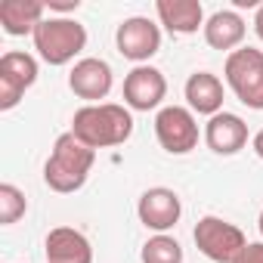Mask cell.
Masks as SVG:
<instances>
[{
    "label": "cell",
    "mask_w": 263,
    "mask_h": 263,
    "mask_svg": "<svg viewBox=\"0 0 263 263\" xmlns=\"http://www.w3.org/2000/svg\"><path fill=\"white\" fill-rule=\"evenodd\" d=\"M186 102L198 115H220L223 111V81L211 71H195L186 81Z\"/></svg>",
    "instance_id": "17"
},
{
    "label": "cell",
    "mask_w": 263,
    "mask_h": 263,
    "mask_svg": "<svg viewBox=\"0 0 263 263\" xmlns=\"http://www.w3.org/2000/svg\"><path fill=\"white\" fill-rule=\"evenodd\" d=\"M115 44H118V53L137 65H146L158 50H161V28L146 19V16H130L118 25L115 31Z\"/></svg>",
    "instance_id": "8"
},
{
    "label": "cell",
    "mask_w": 263,
    "mask_h": 263,
    "mask_svg": "<svg viewBox=\"0 0 263 263\" xmlns=\"http://www.w3.org/2000/svg\"><path fill=\"white\" fill-rule=\"evenodd\" d=\"M44 0H0V25L13 37L34 34V28L44 22Z\"/></svg>",
    "instance_id": "16"
},
{
    "label": "cell",
    "mask_w": 263,
    "mask_h": 263,
    "mask_svg": "<svg viewBox=\"0 0 263 263\" xmlns=\"http://www.w3.org/2000/svg\"><path fill=\"white\" fill-rule=\"evenodd\" d=\"M257 226H260V235H263V211H260V220H257Z\"/></svg>",
    "instance_id": "24"
},
{
    "label": "cell",
    "mask_w": 263,
    "mask_h": 263,
    "mask_svg": "<svg viewBox=\"0 0 263 263\" xmlns=\"http://www.w3.org/2000/svg\"><path fill=\"white\" fill-rule=\"evenodd\" d=\"M111 65L105 59H96V56H87L81 62H74L71 74H68V87L78 99H87L90 105H99V99H105L111 93Z\"/></svg>",
    "instance_id": "11"
},
{
    "label": "cell",
    "mask_w": 263,
    "mask_h": 263,
    "mask_svg": "<svg viewBox=\"0 0 263 263\" xmlns=\"http://www.w3.org/2000/svg\"><path fill=\"white\" fill-rule=\"evenodd\" d=\"M192 238H195V248L214 263H235L238 254L248 248L245 232L223 217H201L192 229Z\"/></svg>",
    "instance_id": "5"
},
{
    "label": "cell",
    "mask_w": 263,
    "mask_h": 263,
    "mask_svg": "<svg viewBox=\"0 0 263 263\" xmlns=\"http://www.w3.org/2000/svg\"><path fill=\"white\" fill-rule=\"evenodd\" d=\"M204 143L214 155H235L248 146V124L232 111H220L204 124Z\"/></svg>",
    "instance_id": "12"
},
{
    "label": "cell",
    "mask_w": 263,
    "mask_h": 263,
    "mask_svg": "<svg viewBox=\"0 0 263 263\" xmlns=\"http://www.w3.org/2000/svg\"><path fill=\"white\" fill-rule=\"evenodd\" d=\"M71 134L90 149L124 146L134 137V115H130V108L115 105V102L84 105L71 118Z\"/></svg>",
    "instance_id": "1"
},
{
    "label": "cell",
    "mask_w": 263,
    "mask_h": 263,
    "mask_svg": "<svg viewBox=\"0 0 263 263\" xmlns=\"http://www.w3.org/2000/svg\"><path fill=\"white\" fill-rule=\"evenodd\" d=\"M223 74H226V84L232 87V93L238 96V102L263 111V50L238 47L235 53L226 56Z\"/></svg>",
    "instance_id": "4"
},
{
    "label": "cell",
    "mask_w": 263,
    "mask_h": 263,
    "mask_svg": "<svg viewBox=\"0 0 263 263\" xmlns=\"http://www.w3.org/2000/svg\"><path fill=\"white\" fill-rule=\"evenodd\" d=\"M143 263H183V248L171 235H152L143 245Z\"/></svg>",
    "instance_id": "18"
},
{
    "label": "cell",
    "mask_w": 263,
    "mask_h": 263,
    "mask_svg": "<svg viewBox=\"0 0 263 263\" xmlns=\"http://www.w3.org/2000/svg\"><path fill=\"white\" fill-rule=\"evenodd\" d=\"M34 50L47 65H68L87 47V28L68 16H50L34 28Z\"/></svg>",
    "instance_id": "3"
},
{
    "label": "cell",
    "mask_w": 263,
    "mask_h": 263,
    "mask_svg": "<svg viewBox=\"0 0 263 263\" xmlns=\"http://www.w3.org/2000/svg\"><path fill=\"white\" fill-rule=\"evenodd\" d=\"M47 10H56V13H71L81 7V0H44Z\"/></svg>",
    "instance_id": "21"
},
{
    "label": "cell",
    "mask_w": 263,
    "mask_h": 263,
    "mask_svg": "<svg viewBox=\"0 0 263 263\" xmlns=\"http://www.w3.org/2000/svg\"><path fill=\"white\" fill-rule=\"evenodd\" d=\"M93 161H96V149L84 146L68 130L53 143V152L44 164V183L59 195H71L87 183Z\"/></svg>",
    "instance_id": "2"
},
{
    "label": "cell",
    "mask_w": 263,
    "mask_h": 263,
    "mask_svg": "<svg viewBox=\"0 0 263 263\" xmlns=\"http://www.w3.org/2000/svg\"><path fill=\"white\" fill-rule=\"evenodd\" d=\"M248 34V25L245 19L235 13V10H217L208 22H204V41L208 47L214 50H226V53H235L241 47Z\"/></svg>",
    "instance_id": "15"
},
{
    "label": "cell",
    "mask_w": 263,
    "mask_h": 263,
    "mask_svg": "<svg viewBox=\"0 0 263 263\" xmlns=\"http://www.w3.org/2000/svg\"><path fill=\"white\" fill-rule=\"evenodd\" d=\"M155 137L167 155H189L198 146V121L192 108L164 105L155 115Z\"/></svg>",
    "instance_id": "6"
},
{
    "label": "cell",
    "mask_w": 263,
    "mask_h": 263,
    "mask_svg": "<svg viewBox=\"0 0 263 263\" xmlns=\"http://www.w3.org/2000/svg\"><path fill=\"white\" fill-rule=\"evenodd\" d=\"M235 263H263V241H248V248L238 254Z\"/></svg>",
    "instance_id": "20"
},
{
    "label": "cell",
    "mask_w": 263,
    "mask_h": 263,
    "mask_svg": "<svg viewBox=\"0 0 263 263\" xmlns=\"http://www.w3.org/2000/svg\"><path fill=\"white\" fill-rule=\"evenodd\" d=\"M137 214H140V223L158 235H167V229H174L180 223V214H183V201L174 189L167 186H152L140 195V204H137Z\"/></svg>",
    "instance_id": "9"
},
{
    "label": "cell",
    "mask_w": 263,
    "mask_h": 263,
    "mask_svg": "<svg viewBox=\"0 0 263 263\" xmlns=\"http://www.w3.org/2000/svg\"><path fill=\"white\" fill-rule=\"evenodd\" d=\"M155 13L171 34H195L204 28V10L198 0H158Z\"/></svg>",
    "instance_id": "14"
},
{
    "label": "cell",
    "mask_w": 263,
    "mask_h": 263,
    "mask_svg": "<svg viewBox=\"0 0 263 263\" xmlns=\"http://www.w3.org/2000/svg\"><path fill=\"white\" fill-rule=\"evenodd\" d=\"M254 31H257V37L263 41V4H260L257 13H254Z\"/></svg>",
    "instance_id": "23"
},
{
    "label": "cell",
    "mask_w": 263,
    "mask_h": 263,
    "mask_svg": "<svg viewBox=\"0 0 263 263\" xmlns=\"http://www.w3.org/2000/svg\"><path fill=\"white\" fill-rule=\"evenodd\" d=\"M167 96V78L155 65H137L124 78V105L134 111H152Z\"/></svg>",
    "instance_id": "10"
},
{
    "label": "cell",
    "mask_w": 263,
    "mask_h": 263,
    "mask_svg": "<svg viewBox=\"0 0 263 263\" xmlns=\"http://www.w3.org/2000/svg\"><path fill=\"white\" fill-rule=\"evenodd\" d=\"M44 251H47V263H93V248L87 235L71 226L50 229Z\"/></svg>",
    "instance_id": "13"
},
{
    "label": "cell",
    "mask_w": 263,
    "mask_h": 263,
    "mask_svg": "<svg viewBox=\"0 0 263 263\" xmlns=\"http://www.w3.org/2000/svg\"><path fill=\"white\" fill-rule=\"evenodd\" d=\"M251 146H254V152H257V158L263 161V127L254 134V140H251Z\"/></svg>",
    "instance_id": "22"
},
{
    "label": "cell",
    "mask_w": 263,
    "mask_h": 263,
    "mask_svg": "<svg viewBox=\"0 0 263 263\" xmlns=\"http://www.w3.org/2000/svg\"><path fill=\"white\" fill-rule=\"evenodd\" d=\"M37 81V59L31 53L10 50L0 56V111H10L22 102L25 90Z\"/></svg>",
    "instance_id": "7"
},
{
    "label": "cell",
    "mask_w": 263,
    "mask_h": 263,
    "mask_svg": "<svg viewBox=\"0 0 263 263\" xmlns=\"http://www.w3.org/2000/svg\"><path fill=\"white\" fill-rule=\"evenodd\" d=\"M28 211V201H25V192L13 183H4L0 186V223L4 226H13L19 217H25Z\"/></svg>",
    "instance_id": "19"
}]
</instances>
